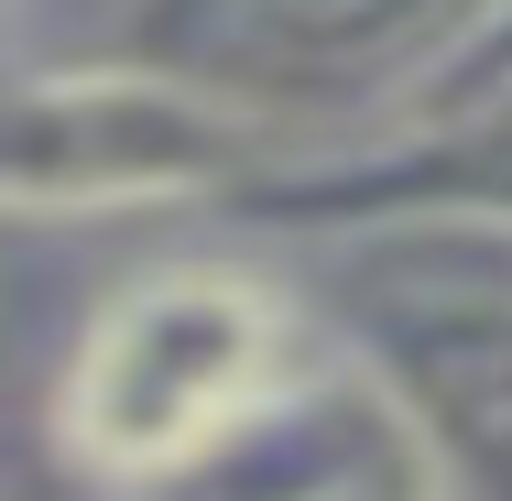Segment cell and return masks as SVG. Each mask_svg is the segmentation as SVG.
Masks as SVG:
<instances>
[{
	"label": "cell",
	"mask_w": 512,
	"mask_h": 501,
	"mask_svg": "<svg viewBox=\"0 0 512 501\" xmlns=\"http://www.w3.org/2000/svg\"><path fill=\"white\" fill-rule=\"evenodd\" d=\"M306 371L295 305L240 262H164L131 273L88 316L55 425L77 447V469H99L120 491H153L164 469L207 458L251 403H273Z\"/></svg>",
	"instance_id": "obj_1"
},
{
	"label": "cell",
	"mask_w": 512,
	"mask_h": 501,
	"mask_svg": "<svg viewBox=\"0 0 512 501\" xmlns=\"http://www.w3.org/2000/svg\"><path fill=\"white\" fill-rule=\"evenodd\" d=\"M295 164L284 120L175 88L153 66H11L0 55V197L11 207H153V197H240Z\"/></svg>",
	"instance_id": "obj_2"
},
{
	"label": "cell",
	"mask_w": 512,
	"mask_h": 501,
	"mask_svg": "<svg viewBox=\"0 0 512 501\" xmlns=\"http://www.w3.org/2000/svg\"><path fill=\"white\" fill-rule=\"evenodd\" d=\"M480 11L491 0H131L120 66H153L295 131L306 109L338 99L404 109Z\"/></svg>",
	"instance_id": "obj_3"
},
{
	"label": "cell",
	"mask_w": 512,
	"mask_h": 501,
	"mask_svg": "<svg viewBox=\"0 0 512 501\" xmlns=\"http://www.w3.org/2000/svg\"><path fill=\"white\" fill-rule=\"evenodd\" d=\"M360 371L414 414L458 501H512V273L480 262H360Z\"/></svg>",
	"instance_id": "obj_4"
},
{
	"label": "cell",
	"mask_w": 512,
	"mask_h": 501,
	"mask_svg": "<svg viewBox=\"0 0 512 501\" xmlns=\"http://www.w3.org/2000/svg\"><path fill=\"white\" fill-rule=\"evenodd\" d=\"M142 501H458L414 414L360 360H306L273 403H251L207 458L164 469Z\"/></svg>",
	"instance_id": "obj_5"
},
{
	"label": "cell",
	"mask_w": 512,
	"mask_h": 501,
	"mask_svg": "<svg viewBox=\"0 0 512 501\" xmlns=\"http://www.w3.org/2000/svg\"><path fill=\"white\" fill-rule=\"evenodd\" d=\"M229 207L262 229H306V240H338V229H360V240H382V229L512 240V88L404 120L393 142H360V153H295V164L251 175Z\"/></svg>",
	"instance_id": "obj_6"
},
{
	"label": "cell",
	"mask_w": 512,
	"mask_h": 501,
	"mask_svg": "<svg viewBox=\"0 0 512 501\" xmlns=\"http://www.w3.org/2000/svg\"><path fill=\"white\" fill-rule=\"evenodd\" d=\"M491 88H512V0H491L458 44H447V66L425 77L404 99V120H436V109H469V99H491Z\"/></svg>",
	"instance_id": "obj_7"
},
{
	"label": "cell",
	"mask_w": 512,
	"mask_h": 501,
	"mask_svg": "<svg viewBox=\"0 0 512 501\" xmlns=\"http://www.w3.org/2000/svg\"><path fill=\"white\" fill-rule=\"evenodd\" d=\"M0 284H11V218H0Z\"/></svg>",
	"instance_id": "obj_8"
}]
</instances>
